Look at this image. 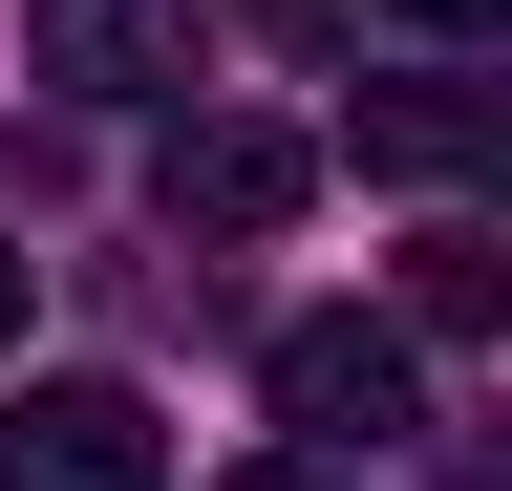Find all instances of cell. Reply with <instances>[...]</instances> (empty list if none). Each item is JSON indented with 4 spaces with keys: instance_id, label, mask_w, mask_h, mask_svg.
Listing matches in <instances>:
<instances>
[{
    "instance_id": "cell-1",
    "label": "cell",
    "mask_w": 512,
    "mask_h": 491,
    "mask_svg": "<svg viewBox=\"0 0 512 491\" xmlns=\"http://www.w3.org/2000/svg\"><path fill=\"white\" fill-rule=\"evenodd\" d=\"M256 385H278V427H299V449H384V427H427L406 321H278V342H256Z\"/></svg>"
},
{
    "instance_id": "cell-2",
    "label": "cell",
    "mask_w": 512,
    "mask_h": 491,
    "mask_svg": "<svg viewBox=\"0 0 512 491\" xmlns=\"http://www.w3.org/2000/svg\"><path fill=\"white\" fill-rule=\"evenodd\" d=\"M150 193H171V235H214V257H256V235H299V193H320V150H299V129H256V107H192Z\"/></svg>"
},
{
    "instance_id": "cell-3",
    "label": "cell",
    "mask_w": 512,
    "mask_h": 491,
    "mask_svg": "<svg viewBox=\"0 0 512 491\" xmlns=\"http://www.w3.org/2000/svg\"><path fill=\"white\" fill-rule=\"evenodd\" d=\"M0 491H171L150 385H22L0 406Z\"/></svg>"
},
{
    "instance_id": "cell-4",
    "label": "cell",
    "mask_w": 512,
    "mask_h": 491,
    "mask_svg": "<svg viewBox=\"0 0 512 491\" xmlns=\"http://www.w3.org/2000/svg\"><path fill=\"white\" fill-rule=\"evenodd\" d=\"M22 65L86 107H192V0H22Z\"/></svg>"
},
{
    "instance_id": "cell-5",
    "label": "cell",
    "mask_w": 512,
    "mask_h": 491,
    "mask_svg": "<svg viewBox=\"0 0 512 491\" xmlns=\"http://www.w3.org/2000/svg\"><path fill=\"white\" fill-rule=\"evenodd\" d=\"M363 171H406V193H512V65L363 86Z\"/></svg>"
},
{
    "instance_id": "cell-6",
    "label": "cell",
    "mask_w": 512,
    "mask_h": 491,
    "mask_svg": "<svg viewBox=\"0 0 512 491\" xmlns=\"http://www.w3.org/2000/svg\"><path fill=\"white\" fill-rule=\"evenodd\" d=\"M406 342H512V235H406Z\"/></svg>"
},
{
    "instance_id": "cell-7",
    "label": "cell",
    "mask_w": 512,
    "mask_h": 491,
    "mask_svg": "<svg viewBox=\"0 0 512 491\" xmlns=\"http://www.w3.org/2000/svg\"><path fill=\"white\" fill-rule=\"evenodd\" d=\"M406 22H427V43H491V22H512V0H406Z\"/></svg>"
},
{
    "instance_id": "cell-8",
    "label": "cell",
    "mask_w": 512,
    "mask_h": 491,
    "mask_svg": "<svg viewBox=\"0 0 512 491\" xmlns=\"http://www.w3.org/2000/svg\"><path fill=\"white\" fill-rule=\"evenodd\" d=\"M22 299H43V257H22V235H0V342H22Z\"/></svg>"
},
{
    "instance_id": "cell-9",
    "label": "cell",
    "mask_w": 512,
    "mask_h": 491,
    "mask_svg": "<svg viewBox=\"0 0 512 491\" xmlns=\"http://www.w3.org/2000/svg\"><path fill=\"white\" fill-rule=\"evenodd\" d=\"M235 491H342V470H235Z\"/></svg>"
},
{
    "instance_id": "cell-10",
    "label": "cell",
    "mask_w": 512,
    "mask_h": 491,
    "mask_svg": "<svg viewBox=\"0 0 512 491\" xmlns=\"http://www.w3.org/2000/svg\"><path fill=\"white\" fill-rule=\"evenodd\" d=\"M256 22H320V0H256Z\"/></svg>"
}]
</instances>
